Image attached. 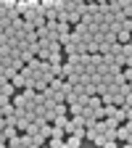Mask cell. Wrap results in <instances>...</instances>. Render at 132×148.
I'll return each instance as SVG.
<instances>
[{
    "label": "cell",
    "mask_w": 132,
    "mask_h": 148,
    "mask_svg": "<svg viewBox=\"0 0 132 148\" xmlns=\"http://www.w3.org/2000/svg\"><path fill=\"white\" fill-rule=\"evenodd\" d=\"M69 124H71V116H69V114H66V116H58V119L53 122V127H55V130H64V132L69 130Z\"/></svg>",
    "instance_id": "1"
},
{
    "label": "cell",
    "mask_w": 132,
    "mask_h": 148,
    "mask_svg": "<svg viewBox=\"0 0 132 148\" xmlns=\"http://www.w3.org/2000/svg\"><path fill=\"white\" fill-rule=\"evenodd\" d=\"M82 140H85L82 135H66V145H69V148H79Z\"/></svg>",
    "instance_id": "2"
},
{
    "label": "cell",
    "mask_w": 132,
    "mask_h": 148,
    "mask_svg": "<svg viewBox=\"0 0 132 148\" xmlns=\"http://www.w3.org/2000/svg\"><path fill=\"white\" fill-rule=\"evenodd\" d=\"M129 40H132V32H129V29H122V32H119V42H122V45H127Z\"/></svg>",
    "instance_id": "3"
},
{
    "label": "cell",
    "mask_w": 132,
    "mask_h": 148,
    "mask_svg": "<svg viewBox=\"0 0 132 148\" xmlns=\"http://www.w3.org/2000/svg\"><path fill=\"white\" fill-rule=\"evenodd\" d=\"M16 3H18V0H0V8H3V11H13Z\"/></svg>",
    "instance_id": "4"
},
{
    "label": "cell",
    "mask_w": 132,
    "mask_h": 148,
    "mask_svg": "<svg viewBox=\"0 0 132 148\" xmlns=\"http://www.w3.org/2000/svg\"><path fill=\"white\" fill-rule=\"evenodd\" d=\"M42 3V8L45 11H50V8H58V0H40Z\"/></svg>",
    "instance_id": "5"
},
{
    "label": "cell",
    "mask_w": 132,
    "mask_h": 148,
    "mask_svg": "<svg viewBox=\"0 0 132 148\" xmlns=\"http://www.w3.org/2000/svg\"><path fill=\"white\" fill-rule=\"evenodd\" d=\"M92 143H95V145H98V148H103V145H106V143H108V138H106V132H101V135H98V138H95V140H92Z\"/></svg>",
    "instance_id": "6"
},
{
    "label": "cell",
    "mask_w": 132,
    "mask_h": 148,
    "mask_svg": "<svg viewBox=\"0 0 132 148\" xmlns=\"http://www.w3.org/2000/svg\"><path fill=\"white\" fill-rule=\"evenodd\" d=\"M103 148H122V143H119V140H108Z\"/></svg>",
    "instance_id": "7"
},
{
    "label": "cell",
    "mask_w": 132,
    "mask_h": 148,
    "mask_svg": "<svg viewBox=\"0 0 132 148\" xmlns=\"http://www.w3.org/2000/svg\"><path fill=\"white\" fill-rule=\"evenodd\" d=\"M124 79H127V82H132V69H129V66L124 69Z\"/></svg>",
    "instance_id": "8"
},
{
    "label": "cell",
    "mask_w": 132,
    "mask_h": 148,
    "mask_svg": "<svg viewBox=\"0 0 132 148\" xmlns=\"http://www.w3.org/2000/svg\"><path fill=\"white\" fill-rule=\"evenodd\" d=\"M127 66H129V69H132V56H127Z\"/></svg>",
    "instance_id": "9"
},
{
    "label": "cell",
    "mask_w": 132,
    "mask_h": 148,
    "mask_svg": "<svg viewBox=\"0 0 132 148\" xmlns=\"http://www.w3.org/2000/svg\"><path fill=\"white\" fill-rule=\"evenodd\" d=\"M122 148H132V143H122Z\"/></svg>",
    "instance_id": "10"
}]
</instances>
